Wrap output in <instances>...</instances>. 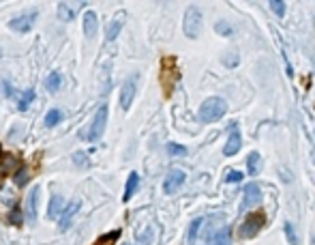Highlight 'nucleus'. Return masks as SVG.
<instances>
[{"mask_svg":"<svg viewBox=\"0 0 315 245\" xmlns=\"http://www.w3.org/2000/svg\"><path fill=\"white\" fill-rule=\"evenodd\" d=\"M225 112H228V104H225V99L221 97H210L206 99L204 104L199 106V121L201 123H215L219 121V118L225 116Z\"/></svg>","mask_w":315,"mask_h":245,"instance_id":"nucleus-1","label":"nucleus"},{"mask_svg":"<svg viewBox=\"0 0 315 245\" xmlns=\"http://www.w3.org/2000/svg\"><path fill=\"white\" fill-rule=\"evenodd\" d=\"M178 77H180V71H178V65H176V58L165 56L161 60V86H163L165 97H169L174 93V86L178 82Z\"/></svg>","mask_w":315,"mask_h":245,"instance_id":"nucleus-2","label":"nucleus"},{"mask_svg":"<svg viewBox=\"0 0 315 245\" xmlns=\"http://www.w3.org/2000/svg\"><path fill=\"white\" fill-rule=\"evenodd\" d=\"M108 116H110V108H108V104H101L99 110H96L94 118H92L90 127H88V131L84 133V138H86L88 142H94V140H99V138L103 136L105 125H108Z\"/></svg>","mask_w":315,"mask_h":245,"instance_id":"nucleus-3","label":"nucleus"},{"mask_svg":"<svg viewBox=\"0 0 315 245\" xmlns=\"http://www.w3.org/2000/svg\"><path fill=\"white\" fill-rule=\"evenodd\" d=\"M182 33L187 35L189 39H197L201 33V11L199 7L191 5L187 13H184V20H182Z\"/></svg>","mask_w":315,"mask_h":245,"instance_id":"nucleus-4","label":"nucleus"},{"mask_svg":"<svg viewBox=\"0 0 315 245\" xmlns=\"http://www.w3.org/2000/svg\"><path fill=\"white\" fill-rule=\"evenodd\" d=\"M264 224H266V213H264V211L249 213V217L245 219V224L240 226V236H242V239H249V236H255V234L264 228Z\"/></svg>","mask_w":315,"mask_h":245,"instance_id":"nucleus-5","label":"nucleus"},{"mask_svg":"<svg viewBox=\"0 0 315 245\" xmlns=\"http://www.w3.org/2000/svg\"><path fill=\"white\" fill-rule=\"evenodd\" d=\"M135 93H137V73L129 75L125 80V84H123V89H120V108L123 110L131 108L133 99H135Z\"/></svg>","mask_w":315,"mask_h":245,"instance_id":"nucleus-6","label":"nucleus"},{"mask_svg":"<svg viewBox=\"0 0 315 245\" xmlns=\"http://www.w3.org/2000/svg\"><path fill=\"white\" fill-rule=\"evenodd\" d=\"M262 200V192H260V185L257 183H249L242 192V204H240V211H249L253 209L257 202Z\"/></svg>","mask_w":315,"mask_h":245,"instance_id":"nucleus-7","label":"nucleus"},{"mask_svg":"<svg viewBox=\"0 0 315 245\" xmlns=\"http://www.w3.org/2000/svg\"><path fill=\"white\" fill-rule=\"evenodd\" d=\"M35 22H37V13L30 11L26 15H20V18H13L9 22V26H11V30H15V33H28V30L35 26Z\"/></svg>","mask_w":315,"mask_h":245,"instance_id":"nucleus-8","label":"nucleus"},{"mask_svg":"<svg viewBox=\"0 0 315 245\" xmlns=\"http://www.w3.org/2000/svg\"><path fill=\"white\" fill-rule=\"evenodd\" d=\"M184 172L182 170H172V172H167V177L163 181V189H165V194H176L178 189L182 187L184 183Z\"/></svg>","mask_w":315,"mask_h":245,"instance_id":"nucleus-9","label":"nucleus"},{"mask_svg":"<svg viewBox=\"0 0 315 245\" xmlns=\"http://www.w3.org/2000/svg\"><path fill=\"white\" fill-rule=\"evenodd\" d=\"M79 204H82L79 200H71L67 207L62 209L60 217H58L60 219V230H67V228L71 226V222H73V217H75V213L79 211Z\"/></svg>","mask_w":315,"mask_h":245,"instance_id":"nucleus-10","label":"nucleus"},{"mask_svg":"<svg viewBox=\"0 0 315 245\" xmlns=\"http://www.w3.org/2000/svg\"><path fill=\"white\" fill-rule=\"evenodd\" d=\"M240 146H242L240 129H238V125H232V133H230V140H228V144H225L223 153L228 155V157H232V155H236L240 151Z\"/></svg>","mask_w":315,"mask_h":245,"instance_id":"nucleus-11","label":"nucleus"},{"mask_svg":"<svg viewBox=\"0 0 315 245\" xmlns=\"http://www.w3.org/2000/svg\"><path fill=\"white\" fill-rule=\"evenodd\" d=\"M230 239H232V232L228 226H221L219 230H215L210 234V241L208 245H230Z\"/></svg>","mask_w":315,"mask_h":245,"instance_id":"nucleus-12","label":"nucleus"},{"mask_svg":"<svg viewBox=\"0 0 315 245\" xmlns=\"http://www.w3.org/2000/svg\"><path fill=\"white\" fill-rule=\"evenodd\" d=\"M123 22H125V13H118L116 18L110 22V26H108V33H105V39H108V41H116L118 33H120V30H123Z\"/></svg>","mask_w":315,"mask_h":245,"instance_id":"nucleus-13","label":"nucleus"},{"mask_svg":"<svg viewBox=\"0 0 315 245\" xmlns=\"http://www.w3.org/2000/svg\"><path fill=\"white\" fill-rule=\"evenodd\" d=\"M137 185H140V175L137 172H131L127 179V185H125V194H123V202H129L133 198V194L137 192Z\"/></svg>","mask_w":315,"mask_h":245,"instance_id":"nucleus-14","label":"nucleus"},{"mask_svg":"<svg viewBox=\"0 0 315 245\" xmlns=\"http://www.w3.org/2000/svg\"><path fill=\"white\" fill-rule=\"evenodd\" d=\"M96 13L94 11H86V15H84V33H86V37L88 39H92L94 35H96Z\"/></svg>","mask_w":315,"mask_h":245,"instance_id":"nucleus-15","label":"nucleus"},{"mask_svg":"<svg viewBox=\"0 0 315 245\" xmlns=\"http://www.w3.org/2000/svg\"><path fill=\"white\" fill-rule=\"evenodd\" d=\"M75 13H77V7L69 5V3H58V18L62 22H71L75 18Z\"/></svg>","mask_w":315,"mask_h":245,"instance_id":"nucleus-16","label":"nucleus"},{"mask_svg":"<svg viewBox=\"0 0 315 245\" xmlns=\"http://www.w3.org/2000/svg\"><path fill=\"white\" fill-rule=\"evenodd\" d=\"M247 166H249V175L255 177L257 172L262 170V157H260V153L253 151L251 155H249V157H247Z\"/></svg>","mask_w":315,"mask_h":245,"instance_id":"nucleus-17","label":"nucleus"},{"mask_svg":"<svg viewBox=\"0 0 315 245\" xmlns=\"http://www.w3.org/2000/svg\"><path fill=\"white\" fill-rule=\"evenodd\" d=\"M37 204H39V187H35L28 194V217L37 219Z\"/></svg>","mask_w":315,"mask_h":245,"instance_id":"nucleus-18","label":"nucleus"},{"mask_svg":"<svg viewBox=\"0 0 315 245\" xmlns=\"http://www.w3.org/2000/svg\"><path fill=\"white\" fill-rule=\"evenodd\" d=\"M60 84H62V75L58 73V71H52V73L47 75V80H45V89L50 93H56L60 89Z\"/></svg>","mask_w":315,"mask_h":245,"instance_id":"nucleus-19","label":"nucleus"},{"mask_svg":"<svg viewBox=\"0 0 315 245\" xmlns=\"http://www.w3.org/2000/svg\"><path fill=\"white\" fill-rule=\"evenodd\" d=\"M47 213H50V217H60V213H62V198L60 196H52V200H50V209H47Z\"/></svg>","mask_w":315,"mask_h":245,"instance_id":"nucleus-20","label":"nucleus"},{"mask_svg":"<svg viewBox=\"0 0 315 245\" xmlns=\"http://www.w3.org/2000/svg\"><path fill=\"white\" fill-rule=\"evenodd\" d=\"M62 121V112L58 108H54V110H50V112L45 114V127H56Z\"/></svg>","mask_w":315,"mask_h":245,"instance_id":"nucleus-21","label":"nucleus"},{"mask_svg":"<svg viewBox=\"0 0 315 245\" xmlns=\"http://www.w3.org/2000/svg\"><path fill=\"white\" fill-rule=\"evenodd\" d=\"M32 99H35V91H32V89L24 91V93H22V97H20L18 108H20V110H28V106L32 104Z\"/></svg>","mask_w":315,"mask_h":245,"instance_id":"nucleus-22","label":"nucleus"},{"mask_svg":"<svg viewBox=\"0 0 315 245\" xmlns=\"http://www.w3.org/2000/svg\"><path fill=\"white\" fill-rule=\"evenodd\" d=\"M118 236H120V230H112V232H108V234H103L94 245H114V243L118 241Z\"/></svg>","mask_w":315,"mask_h":245,"instance_id":"nucleus-23","label":"nucleus"},{"mask_svg":"<svg viewBox=\"0 0 315 245\" xmlns=\"http://www.w3.org/2000/svg\"><path fill=\"white\" fill-rule=\"evenodd\" d=\"M201 226H204V219H201V217H199V219H193V224L189 226V241H191V243L197 239V234H199V228H201Z\"/></svg>","mask_w":315,"mask_h":245,"instance_id":"nucleus-24","label":"nucleus"},{"mask_svg":"<svg viewBox=\"0 0 315 245\" xmlns=\"http://www.w3.org/2000/svg\"><path fill=\"white\" fill-rule=\"evenodd\" d=\"M283 230H285V236H287V241H289V245H300L298 243V234H296V230H294V226L292 224H285L283 226Z\"/></svg>","mask_w":315,"mask_h":245,"instance_id":"nucleus-25","label":"nucleus"},{"mask_svg":"<svg viewBox=\"0 0 315 245\" xmlns=\"http://www.w3.org/2000/svg\"><path fill=\"white\" fill-rule=\"evenodd\" d=\"M167 153L174 155V157H180V155H187V148L182 144H176V142H169L167 144Z\"/></svg>","mask_w":315,"mask_h":245,"instance_id":"nucleus-26","label":"nucleus"},{"mask_svg":"<svg viewBox=\"0 0 315 245\" xmlns=\"http://www.w3.org/2000/svg\"><path fill=\"white\" fill-rule=\"evenodd\" d=\"M268 7L279 15V18H283V15H285V3H283V0H270Z\"/></svg>","mask_w":315,"mask_h":245,"instance_id":"nucleus-27","label":"nucleus"},{"mask_svg":"<svg viewBox=\"0 0 315 245\" xmlns=\"http://www.w3.org/2000/svg\"><path fill=\"white\" fill-rule=\"evenodd\" d=\"M215 30H217L219 35H223V37H230V35L234 33V28L230 26L228 22H217V24H215Z\"/></svg>","mask_w":315,"mask_h":245,"instance_id":"nucleus-28","label":"nucleus"},{"mask_svg":"<svg viewBox=\"0 0 315 245\" xmlns=\"http://www.w3.org/2000/svg\"><path fill=\"white\" fill-rule=\"evenodd\" d=\"M150 241H152V230H150V228H144L142 232H137V243H140V245H150Z\"/></svg>","mask_w":315,"mask_h":245,"instance_id":"nucleus-29","label":"nucleus"},{"mask_svg":"<svg viewBox=\"0 0 315 245\" xmlns=\"http://www.w3.org/2000/svg\"><path fill=\"white\" fill-rule=\"evenodd\" d=\"M228 183H240L242 181V172H238V170H232V172H228Z\"/></svg>","mask_w":315,"mask_h":245,"instance_id":"nucleus-30","label":"nucleus"},{"mask_svg":"<svg viewBox=\"0 0 315 245\" xmlns=\"http://www.w3.org/2000/svg\"><path fill=\"white\" fill-rule=\"evenodd\" d=\"M15 183H18L20 187L28 183V175H26V170H22V172H18V175H15Z\"/></svg>","mask_w":315,"mask_h":245,"instance_id":"nucleus-31","label":"nucleus"},{"mask_svg":"<svg viewBox=\"0 0 315 245\" xmlns=\"http://www.w3.org/2000/svg\"><path fill=\"white\" fill-rule=\"evenodd\" d=\"M0 58H3V50H0Z\"/></svg>","mask_w":315,"mask_h":245,"instance_id":"nucleus-32","label":"nucleus"},{"mask_svg":"<svg viewBox=\"0 0 315 245\" xmlns=\"http://www.w3.org/2000/svg\"><path fill=\"white\" fill-rule=\"evenodd\" d=\"M125 245H129V243H125Z\"/></svg>","mask_w":315,"mask_h":245,"instance_id":"nucleus-33","label":"nucleus"}]
</instances>
